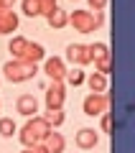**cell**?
Returning <instances> with one entry per match:
<instances>
[{"label": "cell", "instance_id": "6da1fadb", "mask_svg": "<svg viewBox=\"0 0 135 153\" xmlns=\"http://www.w3.org/2000/svg\"><path fill=\"white\" fill-rule=\"evenodd\" d=\"M51 133V125L46 120H43L41 115H33V117H28V123L21 128V133H18V140L23 143L26 148H33V146H41L43 138Z\"/></svg>", "mask_w": 135, "mask_h": 153}, {"label": "cell", "instance_id": "7a4b0ae2", "mask_svg": "<svg viewBox=\"0 0 135 153\" xmlns=\"http://www.w3.org/2000/svg\"><path fill=\"white\" fill-rule=\"evenodd\" d=\"M38 74V66L36 64H28V61H21V59H10L3 64V76L13 84H21V82H28Z\"/></svg>", "mask_w": 135, "mask_h": 153}, {"label": "cell", "instance_id": "3957f363", "mask_svg": "<svg viewBox=\"0 0 135 153\" xmlns=\"http://www.w3.org/2000/svg\"><path fill=\"white\" fill-rule=\"evenodd\" d=\"M69 23L74 26V31H79V33H92V31H97V26H102V23H105V13L74 10L69 16Z\"/></svg>", "mask_w": 135, "mask_h": 153}, {"label": "cell", "instance_id": "277c9868", "mask_svg": "<svg viewBox=\"0 0 135 153\" xmlns=\"http://www.w3.org/2000/svg\"><path fill=\"white\" fill-rule=\"evenodd\" d=\"M110 102H112V97H110L107 92H102V94L89 92L84 97V102H82V110H84V115H89V117H99V115L110 112Z\"/></svg>", "mask_w": 135, "mask_h": 153}, {"label": "cell", "instance_id": "5b68a950", "mask_svg": "<svg viewBox=\"0 0 135 153\" xmlns=\"http://www.w3.org/2000/svg\"><path fill=\"white\" fill-rule=\"evenodd\" d=\"M66 100V87L64 82H51L46 89V110H61Z\"/></svg>", "mask_w": 135, "mask_h": 153}, {"label": "cell", "instance_id": "8992f818", "mask_svg": "<svg viewBox=\"0 0 135 153\" xmlns=\"http://www.w3.org/2000/svg\"><path fill=\"white\" fill-rule=\"evenodd\" d=\"M43 74L49 76L51 82H64V74H66V64L61 56H49L43 59Z\"/></svg>", "mask_w": 135, "mask_h": 153}, {"label": "cell", "instance_id": "52a82bcc", "mask_svg": "<svg viewBox=\"0 0 135 153\" xmlns=\"http://www.w3.org/2000/svg\"><path fill=\"white\" fill-rule=\"evenodd\" d=\"M66 61L69 64H74V66H84V64H89V49H87L84 44H69L66 46Z\"/></svg>", "mask_w": 135, "mask_h": 153}, {"label": "cell", "instance_id": "ba28073f", "mask_svg": "<svg viewBox=\"0 0 135 153\" xmlns=\"http://www.w3.org/2000/svg\"><path fill=\"white\" fill-rule=\"evenodd\" d=\"M74 140H76V146H79L82 151H89V148H94L99 143V133L94 130V128H82Z\"/></svg>", "mask_w": 135, "mask_h": 153}, {"label": "cell", "instance_id": "9c48e42d", "mask_svg": "<svg viewBox=\"0 0 135 153\" xmlns=\"http://www.w3.org/2000/svg\"><path fill=\"white\" fill-rule=\"evenodd\" d=\"M16 110L23 115V117H33V115L38 112V100L33 97V94H21L16 102Z\"/></svg>", "mask_w": 135, "mask_h": 153}, {"label": "cell", "instance_id": "30bf717a", "mask_svg": "<svg viewBox=\"0 0 135 153\" xmlns=\"http://www.w3.org/2000/svg\"><path fill=\"white\" fill-rule=\"evenodd\" d=\"M41 146L46 148V153H64V148H66V140H64V135H61V133L51 130L49 135L43 138V143H41Z\"/></svg>", "mask_w": 135, "mask_h": 153}, {"label": "cell", "instance_id": "8fae6325", "mask_svg": "<svg viewBox=\"0 0 135 153\" xmlns=\"http://www.w3.org/2000/svg\"><path fill=\"white\" fill-rule=\"evenodd\" d=\"M43 59H46V49H43L41 44H31V41H28V46H26V51H23L21 61H28V64H38V61H43Z\"/></svg>", "mask_w": 135, "mask_h": 153}, {"label": "cell", "instance_id": "7c38bea8", "mask_svg": "<svg viewBox=\"0 0 135 153\" xmlns=\"http://www.w3.org/2000/svg\"><path fill=\"white\" fill-rule=\"evenodd\" d=\"M46 21H49V26H51V28H56V31H59V28H64L66 23H69V16H66V10H61V8L56 5L54 10L46 13Z\"/></svg>", "mask_w": 135, "mask_h": 153}, {"label": "cell", "instance_id": "4fadbf2b", "mask_svg": "<svg viewBox=\"0 0 135 153\" xmlns=\"http://www.w3.org/2000/svg\"><path fill=\"white\" fill-rule=\"evenodd\" d=\"M84 82L89 84V89H92V92H97V94L107 92V76L99 74V71H92L89 76H84Z\"/></svg>", "mask_w": 135, "mask_h": 153}, {"label": "cell", "instance_id": "5bb4252c", "mask_svg": "<svg viewBox=\"0 0 135 153\" xmlns=\"http://www.w3.org/2000/svg\"><path fill=\"white\" fill-rule=\"evenodd\" d=\"M16 28H18L16 10H3V13H0V33H13Z\"/></svg>", "mask_w": 135, "mask_h": 153}, {"label": "cell", "instance_id": "9a60e30c", "mask_svg": "<svg viewBox=\"0 0 135 153\" xmlns=\"http://www.w3.org/2000/svg\"><path fill=\"white\" fill-rule=\"evenodd\" d=\"M26 46H28V38H23V36H13V38H10V44H8V51L13 54V59H21L23 51H26Z\"/></svg>", "mask_w": 135, "mask_h": 153}, {"label": "cell", "instance_id": "2e32d148", "mask_svg": "<svg viewBox=\"0 0 135 153\" xmlns=\"http://www.w3.org/2000/svg\"><path fill=\"white\" fill-rule=\"evenodd\" d=\"M41 117L51 125V130H56V128L64 125V112H61V110H46V115H41Z\"/></svg>", "mask_w": 135, "mask_h": 153}, {"label": "cell", "instance_id": "e0dca14e", "mask_svg": "<svg viewBox=\"0 0 135 153\" xmlns=\"http://www.w3.org/2000/svg\"><path fill=\"white\" fill-rule=\"evenodd\" d=\"M64 82L71 84V87H79V84H84V71H82L79 66H74V69H66Z\"/></svg>", "mask_w": 135, "mask_h": 153}, {"label": "cell", "instance_id": "ac0fdd59", "mask_svg": "<svg viewBox=\"0 0 135 153\" xmlns=\"http://www.w3.org/2000/svg\"><path fill=\"white\" fill-rule=\"evenodd\" d=\"M18 133V125L13 123V117H0V135L3 138H13Z\"/></svg>", "mask_w": 135, "mask_h": 153}, {"label": "cell", "instance_id": "d6986e66", "mask_svg": "<svg viewBox=\"0 0 135 153\" xmlns=\"http://www.w3.org/2000/svg\"><path fill=\"white\" fill-rule=\"evenodd\" d=\"M87 49H89V59H92V61L102 59V56H110V49H107V44H102V41H99V44H89Z\"/></svg>", "mask_w": 135, "mask_h": 153}, {"label": "cell", "instance_id": "ffe728a7", "mask_svg": "<svg viewBox=\"0 0 135 153\" xmlns=\"http://www.w3.org/2000/svg\"><path fill=\"white\" fill-rule=\"evenodd\" d=\"M21 8L28 18H36L41 16V8H38V0H21Z\"/></svg>", "mask_w": 135, "mask_h": 153}, {"label": "cell", "instance_id": "44dd1931", "mask_svg": "<svg viewBox=\"0 0 135 153\" xmlns=\"http://www.w3.org/2000/svg\"><path fill=\"white\" fill-rule=\"evenodd\" d=\"M94 66H97L99 74L107 76V74H110V69H112V54H110V56H102V59H97V61H94Z\"/></svg>", "mask_w": 135, "mask_h": 153}, {"label": "cell", "instance_id": "7402d4cb", "mask_svg": "<svg viewBox=\"0 0 135 153\" xmlns=\"http://www.w3.org/2000/svg\"><path fill=\"white\" fill-rule=\"evenodd\" d=\"M38 8H41V16H46L49 10L56 8V0H38Z\"/></svg>", "mask_w": 135, "mask_h": 153}, {"label": "cell", "instance_id": "603a6c76", "mask_svg": "<svg viewBox=\"0 0 135 153\" xmlns=\"http://www.w3.org/2000/svg\"><path fill=\"white\" fill-rule=\"evenodd\" d=\"M89 8H92L94 13H102L105 8H107V0H89Z\"/></svg>", "mask_w": 135, "mask_h": 153}, {"label": "cell", "instance_id": "cb8c5ba5", "mask_svg": "<svg viewBox=\"0 0 135 153\" xmlns=\"http://www.w3.org/2000/svg\"><path fill=\"white\" fill-rule=\"evenodd\" d=\"M99 117H102V130H105V133H110V130H112V115L105 112V115H99Z\"/></svg>", "mask_w": 135, "mask_h": 153}, {"label": "cell", "instance_id": "d4e9b609", "mask_svg": "<svg viewBox=\"0 0 135 153\" xmlns=\"http://www.w3.org/2000/svg\"><path fill=\"white\" fill-rule=\"evenodd\" d=\"M21 153H46V148L43 146H33V148H26V151H21Z\"/></svg>", "mask_w": 135, "mask_h": 153}, {"label": "cell", "instance_id": "484cf974", "mask_svg": "<svg viewBox=\"0 0 135 153\" xmlns=\"http://www.w3.org/2000/svg\"><path fill=\"white\" fill-rule=\"evenodd\" d=\"M3 10H5V8H3V0H0V13H3Z\"/></svg>", "mask_w": 135, "mask_h": 153}, {"label": "cell", "instance_id": "4316f807", "mask_svg": "<svg viewBox=\"0 0 135 153\" xmlns=\"http://www.w3.org/2000/svg\"><path fill=\"white\" fill-rule=\"evenodd\" d=\"M0 107H3V105H0Z\"/></svg>", "mask_w": 135, "mask_h": 153}]
</instances>
